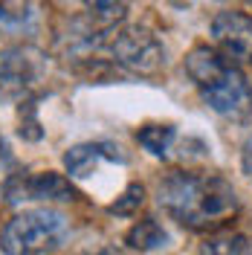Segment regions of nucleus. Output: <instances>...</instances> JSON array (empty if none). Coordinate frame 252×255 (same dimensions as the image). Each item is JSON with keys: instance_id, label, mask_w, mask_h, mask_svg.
<instances>
[{"instance_id": "nucleus-1", "label": "nucleus", "mask_w": 252, "mask_h": 255, "mask_svg": "<svg viewBox=\"0 0 252 255\" xmlns=\"http://www.w3.org/2000/svg\"><path fill=\"white\" fill-rule=\"evenodd\" d=\"M159 203L177 223L194 232H215L238 212V194L221 174L171 171L159 183Z\"/></svg>"}, {"instance_id": "nucleus-2", "label": "nucleus", "mask_w": 252, "mask_h": 255, "mask_svg": "<svg viewBox=\"0 0 252 255\" xmlns=\"http://www.w3.org/2000/svg\"><path fill=\"white\" fill-rule=\"evenodd\" d=\"M186 73L215 113L226 119H247L252 113V87L247 76L215 47L197 44L186 55Z\"/></svg>"}, {"instance_id": "nucleus-3", "label": "nucleus", "mask_w": 252, "mask_h": 255, "mask_svg": "<svg viewBox=\"0 0 252 255\" xmlns=\"http://www.w3.org/2000/svg\"><path fill=\"white\" fill-rule=\"evenodd\" d=\"M70 223L55 209L20 212L0 229V250L6 255H47L67 241Z\"/></svg>"}, {"instance_id": "nucleus-4", "label": "nucleus", "mask_w": 252, "mask_h": 255, "mask_svg": "<svg viewBox=\"0 0 252 255\" xmlns=\"http://www.w3.org/2000/svg\"><path fill=\"white\" fill-rule=\"evenodd\" d=\"M99 49L108 52L113 64L136 76H157L165 67V44L157 38V32L145 26L116 23L99 35Z\"/></svg>"}, {"instance_id": "nucleus-5", "label": "nucleus", "mask_w": 252, "mask_h": 255, "mask_svg": "<svg viewBox=\"0 0 252 255\" xmlns=\"http://www.w3.org/2000/svg\"><path fill=\"white\" fill-rule=\"evenodd\" d=\"M41 52L9 47L0 52V102H23L41 79Z\"/></svg>"}, {"instance_id": "nucleus-6", "label": "nucleus", "mask_w": 252, "mask_h": 255, "mask_svg": "<svg viewBox=\"0 0 252 255\" xmlns=\"http://www.w3.org/2000/svg\"><path fill=\"white\" fill-rule=\"evenodd\" d=\"M6 200H41V203H73L79 200V191L73 189L70 177L58 171H41V174H12L6 180Z\"/></svg>"}, {"instance_id": "nucleus-7", "label": "nucleus", "mask_w": 252, "mask_h": 255, "mask_svg": "<svg viewBox=\"0 0 252 255\" xmlns=\"http://www.w3.org/2000/svg\"><path fill=\"white\" fill-rule=\"evenodd\" d=\"M212 41L223 58L238 67L252 64V17L247 12H218L212 20Z\"/></svg>"}, {"instance_id": "nucleus-8", "label": "nucleus", "mask_w": 252, "mask_h": 255, "mask_svg": "<svg viewBox=\"0 0 252 255\" xmlns=\"http://www.w3.org/2000/svg\"><path fill=\"white\" fill-rule=\"evenodd\" d=\"M102 162H127V157L122 154V148L113 142H81L73 145L64 154V168L73 180L93 177V171Z\"/></svg>"}, {"instance_id": "nucleus-9", "label": "nucleus", "mask_w": 252, "mask_h": 255, "mask_svg": "<svg viewBox=\"0 0 252 255\" xmlns=\"http://www.w3.org/2000/svg\"><path fill=\"white\" fill-rule=\"evenodd\" d=\"M165 241H168V232L162 229V223L157 218H142V221H136L125 235L127 250H133V253L159 250V247H165Z\"/></svg>"}, {"instance_id": "nucleus-10", "label": "nucleus", "mask_w": 252, "mask_h": 255, "mask_svg": "<svg viewBox=\"0 0 252 255\" xmlns=\"http://www.w3.org/2000/svg\"><path fill=\"white\" fill-rule=\"evenodd\" d=\"M136 142H139L151 157L165 159V157H168V151L174 148V142H177V128L168 125V122L142 125L139 130H136Z\"/></svg>"}, {"instance_id": "nucleus-11", "label": "nucleus", "mask_w": 252, "mask_h": 255, "mask_svg": "<svg viewBox=\"0 0 252 255\" xmlns=\"http://www.w3.org/2000/svg\"><path fill=\"white\" fill-rule=\"evenodd\" d=\"M81 3L90 12V17L96 20L99 29H111L116 23H122L127 9V0H81Z\"/></svg>"}, {"instance_id": "nucleus-12", "label": "nucleus", "mask_w": 252, "mask_h": 255, "mask_svg": "<svg viewBox=\"0 0 252 255\" xmlns=\"http://www.w3.org/2000/svg\"><path fill=\"white\" fill-rule=\"evenodd\" d=\"M206 255H252V238L241 232H226V235H212L206 241Z\"/></svg>"}, {"instance_id": "nucleus-13", "label": "nucleus", "mask_w": 252, "mask_h": 255, "mask_svg": "<svg viewBox=\"0 0 252 255\" xmlns=\"http://www.w3.org/2000/svg\"><path fill=\"white\" fill-rule=\"evenodd\" d=\"M142 203H145V186L142 183H130L111 206H108V212L111 215H119V218H130V215L139 212Z\"/></svg>"}, {"instance_id": "nucleus-14", "label": "nucleus", "mask_w": 252, "mask_h": 255, "mask_svg": "<svg viewBox=\"0 0 252 255\" xmlns=\"http://www.w3.org/2000/svg\"><path fill=\"white\" fill-rule=\"evenodd\" d=\"M17 133L29 142H38L44 136V128H41V119H38V105L32 99H23L20 102V125H17Z\"/></svg>"}, {"instance_id": "nucleus-15", "label": "nucleus", "mask_w": 252, "mask_h": 255, "mask_svg": "<svg viewBox=\"0 0 252 255\" xmlns=\"http://www.w3.org/2000/svg\"><path fill=\"white\" fill-rule=\"evenodd\" d=\"M29 0H0V26L3 29H15L29 20Z\"/></svg>"}, {"instance_id": "nucleus-16", "label": "nucleus", "mask_w": 252, "mask_h": 255, "mask_svg": "<svg viewBox=\"0 0 252 255\" xmlns=\"http://www.w3.org/2000/svg\"><path fill=\"white\" fill-rule=\"evenodd\" d=\"M15 165V157H12V148H9V142L0 136V174H6L9 168Z\"/></svg>"}, {"instance_id": "nucleus-17", "label": "nucleus", "mask_w": 252, "mask_h": 255, "mask_svg": "<svg viewBox=\"0 0 252 255\" xmlns=\"http://www.w3.org/2000/svg\"><path fill=\"white\" fill-rule=\"evenodd\" d=\"M241 165H244V174L252 177V139L244 145V154H241Z\"/></svg>"}, {"instance_id": "nucleus-18", "label": "nucleus", "mask_w": 252, "mask_h": 255, "mask_svg": "<svg viewBox=\"0 0 252 255\" xmlns=\"http://www.w3.org/2000/svg\"><path fill=\"white\" fill-rule=\"evenodd\" d=\"M133 250H122V247H102L99 253H93V255H130Z\"/></svg>"}, {"instance_id": "nucleus-19", "label": "nucleus", "mask_w": 252, "mask_h": 255, "mask_svg": "<svg viewBox=\"0 0 252 255\" xmlns=\"http://www.w3.org/2000/svg\"><path fill=\"white\" fill-rule=\"evenodd\" d=\"M171 3H174V6H189L191 0H171Z\"/></svg>"}]
</instances>
